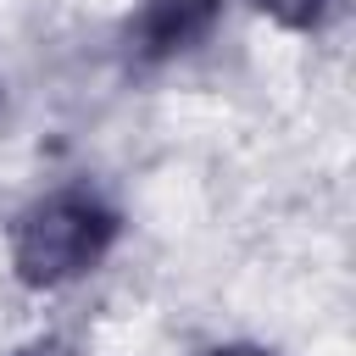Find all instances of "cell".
<instances>
[{"instance_id": "6da1fadb", "label": "cell", "mask_w": 356, "mask_h": 356, "mask_svg": "<svg viewBox=\"0 0 356 356\" xmlns=\"http://www.w3.org/2000/svg\"><path fill=\"white\" fill-rule=\"evenodd\" d=\"M111 239V217L89 200H44L22 228H17V267L33 284H61L100 261Z\"/></svg>"}, {"instance_id": "7a4b0ae2", "label": "cell", "mask_w": 356, "mask_h": 356, "mask_svg": "<svg viewBox=\"0 0 356 356\" xmlns=\"http://www.w3.org/2000/svg\"><path fill=\"white\" fill-rule=\"evenodd\" d=\"M150 39L156 44H184L211 22V0H150Z\"/></svg>"}, {"instance_id": "3957f363", "label": "cell", "mask_w": 356, "mask_h": 356, "mask_svg": "<svg viewBox=\"0 0 356 356\" xmlns=\"http://www.w3.org/2000/svg\"><path fill=\"white\" fill-rule=\"evenodd\" d=\"M217 356H261V350H217Z\"/></svg>"}]
</instances>
